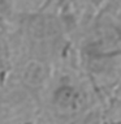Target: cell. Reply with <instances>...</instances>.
Returning <instances> with one entry per match:
<instances>
[{
    "label": "cell",
    "mask_w": 121,
    "mask_h": 124,
    "mask_svg": "<svg viewBox=\"0 0 121 124\" xmlns=\"http://www.w3.org/2000/svg\"><path fill=\"white\" fill-rule=\"evenodd\" d=\"M12 69V58L9 51L7 30L0 31V92L5 86Z\"/></svg>",
    "instance_id": "6da1fadb"
},
{
    "label": "cell",
    "mask_w": 121,
    "mask_h": 124,
    "mask_svg": "<svg viewBox=\"0 0 121 124\" xmlns=\"http://www.w3.org/2000/svg\"><path fill=\"white\" fill-rule=\"evenodd\" d=\"M20 124H34L33 122H25V123H20Z\"/></svg>",
    "instance_id": "277c9868"
},
{
    "label": "cell",
    "mask_w": 121,
    "mask_h": 124,
    "mask_svg": "<svg viewBox=\"0 0 121 124\" xmlns=\"http://www.w3.org/2000/svg\"><path fill=\"white\" fill-rule=\"evenodd\" d=\"M0 124H16L1 106H0Z\"/></svg>",
    "instance_id": "3957f363"
},
{
    "label": "cell",
    "mask_w": 121,
    "mask_h": 124,
    "mask_svg": "<svg viewBox=\"0 0 121 124\" xmlns=\"http://www.w3.org/2000/svg\"><path fill=\"white\" fill-rule=\"evenodd\" d=\"M16 13L17 9L14 0H0V29L8 30Z\"/></svg>",
    "instance_id": "7a4b0ae2"
}]
</instances>
